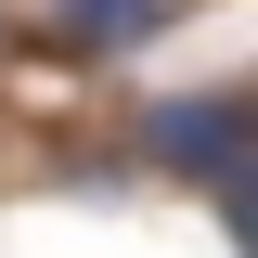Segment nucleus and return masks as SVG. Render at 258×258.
I'll use <instances>...</instances> for the list:
<instances>
[{
	"instance_id": "2",
	"label": "nucleus",
	"mask_w": 258,
	"mask_h": 258,
	"mask_svg": "<svg viewBox=\"0 0 258 258\" xmlns=\"http://www.w3.org/2000/svg\"><path fill=\"white\" fill-rule=\"evenodd\" d=\"M142 26H155V0H78V39H103V52L142 39Z\"/></svg>"
},
{
	"instance_id": "1",
	"label": "nucleus",
	"mask_w": 258,
	"mask_h": 258,
	"mask_svg": "<svg viewBox=\"0 0 258 258\" xmlns=\"http://www.w3.org/2000/svg\"><path fill=\"white\" fill-rule=\"evenodd\" d=\"M142 155L181 168V181H207V194H232V181H245V103H232V91H168V103H142Z\"/></svg>"
}]
</instances>
